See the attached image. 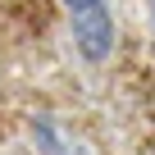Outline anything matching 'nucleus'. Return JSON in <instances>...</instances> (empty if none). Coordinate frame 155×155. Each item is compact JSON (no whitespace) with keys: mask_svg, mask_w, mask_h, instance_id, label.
I'll return each mask as SVG.
<instances>
[{"mask_svg":"<svg viewBox=\"0 0 155 155\" xmlns=\"http://www.w3.org/2000/svg\"><path fill=\"white\" fill-rule=\"evenodd\" d=\"M68 23H73V46L87 64H105L114 50V18L105 0H64Z\"/></svg>","mask_w":155,"mask_h":155,"instance_id":"f257e3e1","label":"nucleus"},{"mask_svg":"<svg viewBox=\"0 0 155 155\" xmlns=\"http://www.w3.org/2000/svg\"><path fill=\"white\" fill-rule=\"evenodd\" d=\"M150 23H155V0H150Z\"/></svg>","mask_w":155,"mask_h":155,"instance_id":"f03ea898","label":"nucleus"}]
</instances>
